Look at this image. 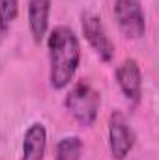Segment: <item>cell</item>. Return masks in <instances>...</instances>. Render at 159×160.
Listing matches in <instances>:
<instances>
[{
    "mask_svg": "<svg viewBox=\"0 0 159 160\" xmlns=\"http://www.w3.org/2000/svg\"><path fill=\"white\" fill-rule=\"evenodd\" d=\"M51 88L66 89L80 65V41L69 26H54L47 36Z\"/></svg>",
    "mask_w": 159,
    "mask_h": 160,
    "instance_id": "6da1fadb",
    "label": "cell"
},
{
    "mask_svg": "<svg viewBox=\"0 0 159 160\" xmlns=\"http://www.w3.org/2000/svg\"><path fill=\"white\" fill-rule=\"evenodd\" d=\"M68 112L71 118L79 123L80 127H92L97 116H99V106H101V93L86 80L77 82L69 93L66 95L64 101Z\"/></svg>",
    "mask_w": 159,
    "mask_h": 160,
    "instance_id": "7a4b0ae2",
    "label": "cell"
},
{
    "mask_svg": "<svg viewBox=\"0 0 159 160\" xmlns=\"http://www.w3.org/2000/svg\"><path fill=\"white\" fill-rule=\"evenodd\" d=\"M112 13L120 32L127 39H140L146 34V15L140 0H114Z\"/></svg>",
    "mask_w": 159,
    "mask_h": 160,
    "instance_id": "3957f363",
    "label": "cell"
},
{
    "mask_svg": "<svg viewBox=\"0 0 159 160\" xmlns=\"http://www.w3.org/2000/svg\"><path fill=\"white\" fill-rule=\"evenodd\" d=\"M80 26H82L84 39L88 41L92 50L99 56V60L107 62V63L112 62V58H114V43L109 38L101 17L96 15V13L86 11L80 17Z\"/></svg>",
    "mask_w": 159,
    "mask_h": 160,
    "instance_id": "277c9868",
    "label": "cell"
},
{
    "mask_svg": "<svg viewBox=\"0 0 159 160\" xmlns=\"http://www.w3.org/2000/svg\"><path fill=\"white\" fill-rule=\"evenodd\" d=\"M135 130L122 112H114L109 118V151L112 160H125L135 147Z\"/></svg>",
    "mask_w": 159,
    "mask_h": 160,
    "instance_id": "5b68a950",
    "label": "cell"
},
{
    "mask_svg": "<svg viewBox=\"0 0 159 160\" xmlns=\"http://www.w3.org/2000/svg\"><path fill=\"white\" fill-rule=\"evenodd\" d=\"M114 77L123 97L129 102H139L142 97V73L133 58H125L114 71Z\"/></svg>",
    "mask_w": 159,
    "mask_h": 160,
    "instance_id": "8992f818",
    "label": "cell"
},
{
    "mask_svg": "<svg viewBox=\"0 0 159 160\" xmlns=\"http://www.w3.org/2000/svg\"><path fill=\"white\" fill-rule=\"evenodd\" d=\"M47 128L43 123H32L23 134L21 160H45Z\"/></svg>",
    "mask_w": 159,
    "mask_h": 160,
    "instance_id": "52a82bcc",
    "label": "cell"
},
{
    "mask_svg": "<svg viewBox=\"0 0 159 160\" xmlns=\"http://www.w3.org/2000/svg\"><path fill=\"white\" fill-rule=\"evenodd\" d=\"M28 30L34 43L40 45L49 32V15H51V0H28Z\"/></svg>",
    "mask_w": 159,
    "mask_h": 160,
    "instance_id": "ba28073f",
    "label": "cell"
},
{
    "mask_svg": "<svg viewBox=\"0 0 159 160\" xmlns=\"http://www.w3.org/2000/svg\"><path fill=\"white\" fill-rule=\"evenodd\" d=\"M82 157V142L79 136H64L58 140L54 149L56 160H80Z\"/></svg>",
    "mask_w": 159,
    "mask_h": 160,
    "instance_id": "9c48e42d",
    "label": "cell"
},
{
    "mask_svg": "<svg viewBox=\"0 0 159 160\" xmlns=\"http://www.w3.org/2000/svg\"><path fill=\"white\" fill-rule=\"evenodd\" d=\"M19 13V0H0V36L9 32Z\"/></svg>",
    "mask_w": 159,
    "mask_h": 160,
    "instance_id": "30bf717a",
    "label": "cell"
}]
</instances>
